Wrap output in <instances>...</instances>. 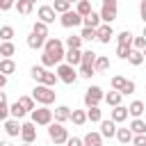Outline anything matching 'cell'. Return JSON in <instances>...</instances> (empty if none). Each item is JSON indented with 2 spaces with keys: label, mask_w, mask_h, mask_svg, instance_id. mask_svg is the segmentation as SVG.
Returning a JSON list of instances; mask_svg holds the SVG:
<instances>
[{
  "label": "cell",
  "mask_w": 146,
  "mask_h": 146,
  "mask_svg": "<svg viewBox=\"0 0 146 146\" xmlns=\"http://www.w3.org/2000/svg\"><path fill=\"white\" fill-rule=\"evenodd\" d=\"M52 116H55L57 123H66V121H71V107L68 105H57L52 110Z\"/></svg>",
  "instance_id": "5bb4252c"
},
{
  "label": "cell",
  "mask_w": 146,
  "mask_h": 146,
  "mask_svg": "<svg viewBox=\"0 0 146 146\" xmlns=\"http://www.w3.org/2000/svg\"><path fill=\"white\" fill-rule=\"evenodd\" d=\"M32 7H34V5H30V2H23V0H16V9H18V14H23V16H27V14H32Z\"/></svg>",
  "instance_id": "7bdbcfd3"
},
{
  "label": "cell",
  "mask_w": 146,
  "mask_h": 146,
  "mask_svg": "<svg viewBox=\"0 0 146 146\" xmlns=\"http://www.w3.org/2000/svg\"><path fill=\"white\" fill-rule=\"evenodd\" d=\"M52 9H55V11L62 16V14L71 11V2H68V0H55V2H52Z\"/></svg>",
  "instance_id": "836d02e7"
},
{
  "label": "cell",
  "mask_w": 146,
  "mask_h": 146,
  "mask_svg": "<svg viewBox=\"0 0 146 146\" xmlns=\"http://www.w3.org/2000/svg\"><path fill=\"white\" fill-rule=\"evenodd\" d=\"M128 128L132 130V135H146V121L144 119H132Z\"/></svg>",
  "instance_id": "484cf974"
},
{
  "label": "cell",
  "mask_w": 146,
  "mask_h": 146,
  "mask_svg": "<svg viewBox=\"0 0 146 146\" xmlns=\"http://www.w3.org/2000/svg\"><path fill=\"white\" fill-rule=\"evenodd\" d=\"M25 114H30V112H27V110H25V107H23V105H21L18 100L9 105V116H11V119H18V121H21V119H23Z\"/></svg>",
  "instance_id": "44dd1931"
},
{
  "label": "cell",
  "mask_w": 146,
  "mask_h": 146,
  "mask_svg": "<svg viewBox=\"0 0 146 146\" xmlns=\"http://www.w3.org/2000/svg\"><path fill=\"white\" fill-rule=\"evenodd\" d=\"M116 130H119V128H116V123H114L112 119H103V121H100V130H98V132H100L103 139H112V137H116Z\"/></svg>",
  "instance_id": "8fae6325"
},
{
  "label": "cell",
  "mask_w": 146,
  "mask_h": 146,
  "mask_svg": "<svg viewBox=\"0 0 146 146\" xmlns=\"http://www.w3.org/2000/svg\"><path fill=\"white\" fill-rule=\"evenodd\" d=\"M141 36H144V39H146V25H144V32H141Z\"/></svg>",
  "instance_id": "680465c9"
},
{
  "label": "cell",
  "mask_w": 146,
  "mask_h": 146,
  "mask_svg": "<svg viewBox=\"0 0 146 146\" xmlns=\"http://www.w3.org/2000/svg\"><path fill=\"white\" fill-rule=\"evenodd\" d=\"M139 18L144 21V25H146V0H141L139 2Z\"/></svg>",
  "instance_id": "f5cc1de1"
},
{
  "label": "cell",
  "mask_w": 146,
  "mask_h": 146,
  "mask_svg": "<svg viewBox=\"0 0 146 146\" xmlns=\"http://www.w3.org/2000/svg\"><path fill=\"white\" fill-rule=\"evenodd\" d=\"M100 100H105V91H103L98 84L87 87V91H84V105H87V107H98Z\"/></svg>",
  "instance_id": "52a82bcc"
},
{
  "label": "cell",
  "mask_w": 146,
  "mask_h": 146,
  "mask_svg": "<svg viewBox=\"0 0 146 146\" xmlns=\"http://www.w3.org/2000/svg\"><path fill=\"white\" fill-rule=\"evenodd\" d=\"M57 73H52L50 68H46V73H43V80H41V84H46V87H55L57 84Z\"/></svg>",
  "instance_id": "1f68e13d"
},
{
  "label": "cell",
  "mask_w": 146,
  "mask_h": 146,
  "mask_svg": "<svg viewBox=\"0 0 146 146\" xmlns=\"http://www.w3.org/2000/svg\"><path fill=\"white\" fill-rule=\"evenodd\" d=\"M100 23H103V21H100V11H91L89 16L82 18V25H84V27H94V30H98Z\"/></svg>",
  "instance_id": "e0dca14e"
},
{
  "label": "cell",
  "mask_w": 146,
  "mask_h": 146,
  "mask_svg": "<svg viewBox=\"0 0 146 146\" xmlns=\"http://www.w3.org/2000/svg\"><path fill=\"white\" fill-rule=\"evenodd\" d=\"M14 34H16V32H14L11 25H2V27H0V39H2V41H11Z\"/></svg>",
  "instance_id": "b9f144b4"
},
{
  "label": "cell",
  "mask_w": 146,
  "mask_h": 146,
  "mask_svg": "<svg viewBox=\"0 0 146 146\" xmlns=\"http://www.w3.org/2000/svg\"><path fill=\"white\" fill-rule=\"evenodd\" d=\"M66 146H84V141H82L80 137H68V141H66Z\"/></svg>",
  "instance_id": "816d5d0a"
},
{
  "label": "cell",
  "mask_w": 146,
  "mask_h": 146,
  "mask_svg": "<svg viewBox=\"0 0 146 146\" xmlns=\"http://www.w3.org/2000/svg\"><path fill=\"white\" fill-rule=\"evenodd\" d=\"M144 114H146V112H144Z\"/></svg>",
  "instance_id": "be15d7a7"
},
{
  "label": "cell",
  "mask_w": 146,
  "mask_h": 146,
  "mask_svg": "<svg viewBox=\"0 0 146 146\" xmlns=\"http://www.w3.org/2000/svg\"><path fill=\"white\" fill-rule=\"evenodd\" d=\"M59 25L62 27H78V25H82V16L75 9H71V11H66V14L59 16Z\"/></svg>",
  "instance_id": "ba28073f"
},
{
  "label": "cell",
  "mask_w": 146,
  "mask_h": 146,
  "mask_svg": "<svg viewBox=\"0 0 146 146\" xmlns=\"http://www.w3.org/2000/svg\"><path fill=\"white\" fill-rule=\"evenodd\" d=\"M75 11L84 18V16H89L94 9H91V2H89V0H80V2H78V7H75Z\"/></svg>",
  "instance_id": "d6a6232c"
},
{
  "label": "cell",
  "mask_w": 146,
  "mask_h": 146,
  "mask_svg": "<svg viewBox=\"0 0 146 146\" xmlns=\"http://www.w3.org/2000/svg\"><path fill=\"white\" fill-rule=\"evenodd\" d=\"M116 43H130V46H132V34H130L128 30L119 32V34H116Z\"/></svg>",
  "instance_id": "f6af8a7d"
},
{
  "label": "cell",
  "mask_w": 146,
  "mask_h": 146,
  "mask_svg": "<svg viewBox=\"0 0 146 146\" xmlns=\"http://www.w3.org/2000/svg\"><path fill=\"white\" fill-rule=\"evenodd\" d=\"M36 16H39V21H41V23L50 25V23H55L57 11L52 9V5H41V7H39V11H36Z\"/></svg>",
  "instance_id": "9c48e42d"
},
{
  "label": "cell",
  "mask_w": 146,
  "mask_h": 146,
  "mask_svg": "<svg viewBox=\"0 0 146 146\" xmlns=\"http://www.w3.org/2000/svg\"><path fill=\"white\" fill-rule=\"evenodd\" d=\"M68 2H71V5H73V2H80V0H68Z\"/></svg>",
  "instance_id": "94428289"
},
{
  "label": "cell",
  "mask_w": 146,
  "mask_h": 146,
  "mask_svg": "<svg viewBox=\"0 0 146 146\" xmlns=\"http://www.w3.org/2000/svg\"><path fill=\"white\" fill-rule=\"evenodd\" d=\"M96 57H98V55H96L91 48H89V50H82V64H80V66H94Z\"/></svg>",
  "instance_id": "4dcf8cb0"
},
{
  "label": "cell",
  "mask_w": 146,
  "mask_h": 146,
  "mask_svg": "<svg viewBox=\"0 0 146 146\" xmlns=\"http://www.w3.org/2000/svg\"><path fill=\"white\" fill-rule=\"evenodd\" d=\"M43 52H50V55L55 57V62L62 64V59H64V55H66L64 41L57 39V36H48V39H46V46H43Z\"/></svg>",
  "instance_id": "7a4b0ae2"
},
{
  "label": "cell",
  "mask_w": 146,
  "mask_h": 146,
  "mask_svg": "<svg viewBox=\"0 0 146 146\" xmlns=\"http://www.w3.org/2000/svg\"><path fill=\"white\" fill-rule=\"evenodd\" d=\"M43 73H46V68H43V66H32V68H30V75H32V80H34L36 84H41Z\"/></svg>",
  "instance_id": "74e56055"
},
{
  "label": "cell",
  "mask_w": 146,
  "mask_h": 146,
  "mask_svg": "<svg viewBox=\"0 0 146 146\" xmlns=\"http://www.w3.org/2000/svg\"><path fill=\"white\" fill-rule=\"evenodd\" d=\"M41 66L43 68H52V66H57V62H55V57L50 52H41Z\"/></svg>",
  "instance_id": "ab89813d"
},
{
  "label": "cell",
  "mask_w": 146,
  "mask_h": 146,
  "mask_svg": "<svg viewBox=\"0 0 146 146\" xmlns=\"http://www.w3.org/2000/svg\"><path fill=\"white\" fill-rule=\"evenodd\" d=\"M0 146H14V144H11L9 139H5V141H0Z\"/></svg>",
  "instance_id": "9f6ffc18"
},
{
  "label": "cell",
  "mask_w": 146,
  "mask_h": 146,
  "mask_svg": "<svg viewBox=\"0 0 146 146\" xmlns=\"http://www.w3.org/2000/svg\"><path fill=\"white\" fill-rule=\"evenodd\" d=\"M55 73H57V78H59V82H64V84H75V80H78V71H75V66H71V64H57L55 66Z\"/></svg>",
  "instance_id": "8992f818"
},
{
  "label": "cell",
  "mask_w": 146,
  "mask_h": 146,
  "mask_svg": "<svg viewBox=\"0 0 146 146\" xmlns=\"http://www.w3.org/2000/svg\"><path fill=\"white\" fill-rule=\"evenodd\" d=\"M14 52H16L14 41H2V43H0V55H2V59H11Z\"/></svg>",
  "instance_id": "7402d4cb"
},
{
  "label": "cell",
  "mask_w": 146,
  "mask_h": 146,
  "mask_svg": "<svg viewBox=\"0 0 146 146\" xmlns=\"http://www.w3.org/2000/svg\"><path fill=\"white\" fill-rule=\"evenodd\" d=\"M30 121H32L34 125H46V128H48V125L55 121V116H52V110H50V107L41 105V107H36V110L30 112Z\"/></svg>",
  "instance_id": "3957f363"
},
{
  "label": "cell",
  "mask_w": 146,
  "mask_h": 146,
  "mask_svg": "<svg viewBox=\"0 0 146 146\" xmlns=\"http://www.w3.org/2000/svg\"><path fill=\"white\" fill-rule=\"evenodd\" d=\"M125 82H128V80H125L123 75H114V78L110 80V84H112V89H114V91H121V89L125 87Z\"/></svg>",
  "instance_id": "60d3db41"
},
{
  "label": "cell",
  "mask_w": 146,
  "mask_h": 146,
  "mask_svg": "<svg viewBox=\"0 0 146 146\" xmlns=\"http://www.w3.org/2000/svg\"><path fill=\"white\" fill-rule=\"evenodd\" d=\"M5 87H7V75L0 73V89H5Z\"/></svg>",
  "instance_id": "11a10c76"
},
{
  "label": "cell",
  "mask_w": 146,
  "mask_h": 146,
  "mask_svg": "<svg viewBox=\"0 0 146 146\" xmlns=\"http://www.w3.org/2000/svg\"><path fill=\"white\" fill-rule=\"evenodd\" d=\"M11 7H16V0H0V11H9Z\"/></svg>",
  "instance_id": "681fc988"
},
{
  "label": "cell",
  "mask_w": 146,
  "mask_h": 146,
  "mask_svg": "<svg viewBox=\"0 0 146 146\" xmlns=\"http://www.w3.org/2000/svg\"><path fill=\"white\" fill-rule=\"evenodd\" d=\"M87 121L100 123V121H103V110H100V107H87Z\"/></svg>",
  "instance_id": "4316f807"
},
{
  "label": "cell",
  "mask_w": 146,
  "mask_h": 146,
  "mask_svg": "<svg viewBox=\"0 0 146 146\" xmlns=\"http://www.w3.org/2000/svg\"><path fill=\"white\" fill-rule=\"evenodd\" d=\"M14 71H16V62H14V59H0V73L11 75Z\"/></svg>",
  "instance_id": "f546056e"
},
{
  "label": "cell",
  "mask_w": 146,
  "mask_h": 146,
  "mask_svg": "<svg viewBox=\"0 0 146 146\" xmlns=\"http://www.w3.org/2000/svg\"><path fill=\"white\" fill-rule=\"evenodd\" d=\"M80 36H82V41H96V30L94 27H82Z\"/></svg>",
  "instance_id": "ee69618b"
},
{
  "label": "cell",
  "mask_w": 146,
  "mask_h": 146,
  "mask_svg": "<svg viewBox=\"0 0 146 146\" xmlns=\"http://www.w3.org/2000/svg\"><path fill=\"white\" fill-rule=\"evenodd\" d=\"M23 2H30V5H34V2H36V0H23Z\"/></svg>",
  "instance_id": "6f0895ef"
},
{
  "label": "cell",
  "mask_w": 146,
  "mask_h": 146,
  "mask_svg": "<svg viewBox=\"0 0 146 146\" xmlns=\"http://www.w3.org/2000/svg\"><path fill=\"white\" fill-rule=\"evenodd\" d=\"M132 137H135V135H132V130H130V128H119V130H116V139H119V144H121V146L132 144Z\"/></svg>",
  "instance_id": "ffe728a7"
},
{
  "label": "cell",
  "mask_w": 146,
  "mask_h": 146,
  "mask_svg": "<svg viewBox=\"0 0 146 146\" xmlns=\"http://www.w3.org/2000/svg\"><path fill=\"white\" fill-rule=\"evenodd\" d=\"M64 59H66V64H71V66H80V64H82V50H80V48H71V50H66Z\"/></svg>",
  "instance_id": "9a60e30c"
},
{
  "label": "cell",
  "mask_w": 146,
  "mask_h": 146,
  "mask_svg": "<svg viewBox=\"0 0 146 146\" xmlns=\"http://www.w3.org/2000/svg\"><path fill=\"white\" fill-rule=\"evenodd\" d=\"M112 36H114V30H112V25H107V23H100V27L96 30V41H100V43H110V41H112Z\"/></svg>",
  "instance_id": "7c38bea8"
},
{
  "label": "cell",
  "mask_w": 146,
  "mask_h": 146,
  "mask_svg": "<svg viewBox=\"0 0 146 146\" xmlns=\"http://www.w3.org/2000/svg\"><path fill=\"white\" fill-rule=\"evenodd\" d=\"M18 103H21V105H23V107H25L27 112L36 110V100H34L32 96H21V98H18Z\"/></svg>",
  "instance_id": "f35d334b"
},
{
  "label": "cell",
  "mask_w": 146,
  "mask_h": 146,
  "mask_svg": "<svg viewBox=\"0 0 146 146\" xmlns=\"http://www.w3.org/2000/svg\"><path fill=\"white\" fill-rule=\"evenodd\" d=\"M2 125H5L7 137H18V135H21V128H23V123H21L18 119H11V116H9V119H7Z\"/></svg>",
  "instance_id": "4fadbf2b"
},
{
  "label": "cell",
  "mask_w": 146,
  "mask_h": 146,
  "mask_svg": "<svg viewBox=\"0 0 146 146\" xmlns=\"http://www.w3.org/2000/svg\"><path fill=\"white\" fill-rule=\"evenodd\" d=\"M132 52V46L130 43H116V57L119 59H128Z\"/></svg>",
  "instance_id": "f1b7e54d"
},
{
  "label": "cell",
  "mask_w": 146,
  "mask_h": 146,
  "mask_svg": "<svg viewBox=\"0 0 146 146\" xmlns=\"http://www.w3.org/2000/svg\"><path fill=\"white\" fill-rule=\"evenodd\" d=\"M43 46H46V39H43V36L34 34V32L27 34V48H32V50H43Z\"/></svg>",
  "instance_id": "ac0fdd59"
},
{
  "label": "cell",
  "mask_w": 146,
  "mask_h": 146,
  "mask_svg": "<svg viewBox=\"0 0 146 146\" xmlns=\"http://www.w3.org/2000/svg\"><path fill=\"white\" fill-rule=\"evenodd\" d=\"M2 105H7V94L0 89V107H2Z\"/></svg>",
  "instance_id": "db71d44e"
},
{
  "label": "cell",
  "mask_w": 146,
  "mask_h": 146,
  "mask_svg": "<svg viewBox=\"0 0 146 146\" xmlns=\"http://www.w3.org/2000/svg\"><path fill=\"white\" fill-rule=\"evenodd\" d=\"M71 121L75 125H84L87 123V110H71Z\"/></svg>",
  "instance_id": "83f0119b"
},
{
  "label": "cell",
  "mask_w": 146,
  "mask_h": 146,
  "mask_svg": "<svg viewBox=\"0 0 146 146\" xmlns=\"http://www.w3.org/2000/svg\"><path fill=\"white\" fill-rule=\"evenodd\" d=\"M21 139H23V144H34V139H36V125H34L32 121H25V123H23V128H21Z\"/></svg>",
  "instance_id": "30bf717a"
},
{
  "label": "cell",
  "mask_w": 146,
  "mask_h": 146,
  "mask_svg": "<svg viewBox=\"0 0 146 146\" xmlns=\"http://www.w3.org/2000/svg\"><path fill=\"white\" fill-rule=\"evenodd\" d=\"M64 46H66V50H71V48H80L82 46V36L80 34H71V36H66V41H64Z\"/></svg>",
  "instance_id": "d590c367"
},
{
  "label": "cell",
  "mask_w": 146,
  "mask_h": 146,
  "mask_svg": "<svg viewBox=\"0 0 146 146\" xmlns=\"http://www.w3.org/2000/svg\"><path fill=\"white\" fill-rule=\"evenodd\" d=\"M128 62H130L132 66H141V64H144V52H141V50H135V48H132V52H130Z\"/></svg>",
  "instance_id": "8d00e7d4"
},
{
  "label": "cell",
  "mask_w": 146,
  "mask_h": 146,
  "mask_svg": "<svg viewBox=\"0 0 146 146\" xmlns=\"http://www.w3.org/2000/svg\"><path fill=\"white\" fill-rule=\"evenodd\" d=\"M119 18V0H103V7H100V21L112 25L114 21Z\"/></svg>",
  "instance_id": "277c9868"
},
{
  "label": "cell",
  "mask_w": 146,
  "mask_h": 146,
  "mask_svg": "<svg viewBox=\"0 0 146 146\" xmlns=\"http://www.w3.org/2000/svg\"><path fill=\"white\" fill-rule=\"evenodd\" d=\"M82 141H84V146H103L100 132H87V135L82 137Z\"/></svg>",
  "instance_id": "603a6c76"
},
{
  "label": "cell",
  "mask_w": 146,
  "mask_h": 146,
  "mask_svg": "<svg viewBox=\"0 0 146 146\" xmlns=\"http://www.w3.org/2000/svg\"><path fill=\"white\" fill-rule=\"evenodd\" d=\"M110 119H112L114 123H123V121L128 119V107H123V105H116V107H112V112H110Z\"/></svg>",
  "instance_id": "2e32d148"
},
{
  "label": "cell",
  "mask_w": 146,
  "mask_h": 146,
  "mask_svg": "<svg viewBox=\"0 0 146 146\" xmlns=\"http://www.w3.org/2000/svg\"><path fill=\"white\" fill-rule=\"evenodd\" d=\"M32 32H34V34H39V36H43V39H48V25H46V23H41V21H34Z\"/></svg>",
  "instance_id": "e575fe53"
},
{
  "label": "cell",
  "mask_w": 146,
  "mask_h": 146,
  "mask_svg": "<svg viewBox=\"0 0 146 146\" xmlns=\"http://www.w3.org/2000/svg\"><path fill=\"white\" fill-rule=\"evenodd\" d=\"M135 89H137V84H135L132 80H128V82H125V87L121 89V94H123V96H130V94H135Z\"/></svg>",
  "instance_id": "c3c4849f"
},
{
  "label": "cell",
  "mask_w": 146,
  "mask_h": 146,
  "mask_svg": "<svg viewBox=\"0 0 146 146\" xmlns=\"http://www.w3.org/2000/svg\"><path fill=\"white\" fill-rule=\"evenodd\" d=\"M32 98L39 103V105H52L55 103V98H57V91L52 89V87H46V84H36L34 89H32Z\"/></svg>",
  "instance_id": "6da1fadb"
},
{
  "label": "cell",
  "mask_w": 146,
  "mask_h": 146,
  "mask_svg": "<svg viewBox=\"0 0 146 146\" xmlns=\"http://www.w3.org/2000/svg\"><path fill=\"white\" fill-rule=\"evenodd\" d=\"M23 146H32V144H23Z\"/></svg>",
  "instance_id": "6125c7cd"
},
{
  "label": "cell",
  "mask_w": 146,
  "mask_h": 146,
  "mask_svg": "<svg viewBox=\"0 0 146 146\" xmlns=\"http://www.w3.org/2000/svg\"><path fill=\"white\" fill-rule=\"evenodd\" d=\"M78 75H82V78H91V75H96V71H94V66H80Z\"/></svg>",
  "instance_id": "7dc6e473"
},
{
  "label": "cell",
  "mask_w": 146,
  "mask_h": 146,
  "mask_svg": "<svg viewBox=\"0 0 146 146\" xmlns=\"http://www.w3.org/2000/svg\"><path fill=\"white\" fill-rule=\"evenodd\" d=\"M121 98H123V94H121V91H114V89L105 94V103H107L110 107H116V105H121Z\"/></svg>",
  "instance_id": "d4e9b609"
},
{
  "label": "cell",
  "mask_w": 146,
  "mask_h": 146,
  "mask_svg": "<svg viewBox=\"0 0 146 146\" xmlns=\"http://www.w3.org/2000/svg\"><path fill=\"white\" fill-rule=\"evenodd\" d=\"M132 146H146V135H135L132 137Z\"/></svg>",
  "instance_id": "f907efd6"
},
{
  "label": "cell",
  "mask_w": 146,
  "mask_h": 146,
  "mask_svg": "<svg viewBox=\"0 0 146 146\" xmlns=\"http://www.w3.org/2000/svg\"><path fill=\"white\" fill-rule=\"evenodd\" d=\"M107 68H110V57L98 55V57H96V62H94V71H96V73H105Z\"/></svg>",
  "instance_id": "cb8c5ba5"
},
{
  "label": "cell",
  "mask_w": 146,
  "mask_h": 146,
  "mask_svg": "<svg viewBox=\"0 0 146 146\" xmlns=\"http://www.w3.org/2000/svg\"><path fill=\"white\" fill-rule=\"evenodd\" d=\"M132 48L135 50H144L146 48V39L144 36H132Z\"/></svg>",
  "instance_id": "bcb514c9"
},
{
  "label": "cell",
  "mask_w": 146,
  "mask_h": 146,
  "mask_svg": "<svg viewBox=\"0 0 146 146\" xmlns=\"http://www.w3.org/2000/svg\"><path fill=\"white\" fill-rule=\"evenodd\" d=\"M144 112H146V105H144L141 100H132V103L128 105V114H130L132 119H141Z\"/></svg>",
  "instance_id": "d6986e66"
},
{
  "label": "cell",
  "mask_w": 146,
  "mask_h": 146,
  "mask_svg": "<svg viewBox=\"0 0 146 146\" xmlns=\"http://www.w3.org/2000/svg\"><path fill=\"white\" fill-rule=\"evenodd\" d=\"M48 137H50V141H52V144H57V146H59V144H66L71 135H68V130L64 128V123L52 121V123L48 125Z\"/></svg>",
  "instance_id": "5b68a950"
},
{
  "label": "cell",
  "mask_w": 146,
  "mask_h": 146,
  "mask_svg": "<svg viewBox=\"0 0 146 146\" xmlns=\"http://www.w3.org/2000/svg\"><path fill=\"white\" fill-rule=\"evenodd\" d=\"M141 52H144V59H146V48H144V50H141Z\"/></svg>",
  "instance_id": "91938a15"
}]
</instances>
